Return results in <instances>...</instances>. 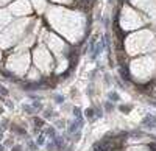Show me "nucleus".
I'll return each mask as SVG.
<instances>
[{"mask_svg":"<svg viewBox=\"0 0 156 151\" xmlns=\"http://www.w3.org/2000/svg\"><path fill=\"white\" fill-rule=\"evenodd\" d=\"M142 126H145V128H155L156 126V117H155V115H152V114H148L147 117H144Z\"/></svg>","mask_w":156,"mask_h":151,"instance_id":"nucleus-1","label":"nucleus"},{"mask_svg":"<svg viewBox=\"0 0 156 151\" xmlns=\"http://www.w3.org/2000/svg\"><path fill=\"white\" fill-rule=\"evenodd\" d=\"M81 126H83L81 121L75 120V121H72V123H70V126H69V132H70V134H75L77 131H80V128H81Z\"/></svg>","mask_w":156,"mask_h":151,"instance_id":"nucleus-2","label":"nucleus"},{"mask_svg":"<svg viewBox=\"0 0 156 151\" xmlns=\"http://www.w3.org/2000/svg\"><path fill=\"white\" fill-rule=\"evenodd\" d=\"M120 76H122V79H125L126 83H130V72H128V69H126V66H120Z\"/></svg>","mask_w":156,"mask_h":151,"instance_id":"nucleus-3","label":"nucleus"},{"mask_svg":"<svg viewBox=\"0 0 156 151\" xmlns=\"http://www.w3.org/2000/svg\"><path fill=\"white\" fill-rule=\"evenodd\" d=\"M53 142H55V147L58 148V150H61L62 151V148H64V140H62V137H55L53 139Z\"/></svg>","mask_w":156,"mask_h":151,"instance_id":"nucleus-4","label":"nucleus"},{"mask_svg":"<svg viewBox=\"0 0 156 151\" xmlns=\"http://www.w3.org/2000/svg\"><path fill=\"white\" fill-rule=\"evenodd\" d=\"M73 117H75V120L83 123V115H81V109L80 108H73Z\"/></svg>","mask_w":156,"mask_h":151,"instance_id":"nucleus-5","label":"nucleus"},{"mask_svg":"<svg viewBox=\"0 0 156 151\" xmlns=\"http://www.w3.org/2000/svg\"><path fill=\"white\" fill-rule=\"evenodd\" d=\"M84 115H86L89 120H94V118H95V111H94L92 108H89V109H86V111H84Z\"/></svg>","mask_w":156,"mask_h":151,"instance_id":"nucleus-6","label":"nucleus"},{"mask_svg":"<svg viewBox=\"0 0 156 151\" xmlns=\"http://www.w3.org/2000/svg\"><path fill=\"white\" fill-rule=\"evenodd\" d=\"M131 109H133V104H120V106H119V111L120 112H130L131 111Z\"/></svg>","mask_w":156,"mask_h":151,"instance_id":"nucleus-7","label":"nucleus"},{"mask_svg":"<svg viewBox=\"0 0 156 151\" xmlns=\"http://www.w3.org/2000/svg\"><path fill=\"white\" fill-rule=\"evenodd\" d=\"M11 129H13L14 132H17V134H20V136H27V131L22 129V128H19V126H16V125L11 126Z\"/></svg>","mask_w":156,"mask_h":151,"instance_id":"nucleus-8","label":"nucleus"},{"mask_svg":"<svg viewBox=\"0 0 156 151\" xmlns=\"http://www.w3.org/2000/svg\"><path fill=\"white\" fill-rule=\"evenodd\" d=\"M108 98H109L111 101H119V100H120V97H119L117 92H109V94H108Z\"/></svg>","mask_w":156,"mask_h":151,"instance_id":"nucleus-9","label":"nucleus"},{"mask_svg":"<svg viewBox=\"0 0 156 151\" xmlns=\"http://www.w3.org/2000/svg\"><path fill=\"white\" fill-rule=\"evenodd\" d=\"M45 134H47V136L52 139V140H53V139L56 137V129H55V128H49V129L45 131Z\"/></svg>","mask_w":156,"mask_h":151,"instance_id":"nucleus-10","label":"nucleus"},{"mask_svg":"<svg viewBox=\"0 0 156 151\" xmlns=\"http://www.w3.org/2000/svg\"><path fill=\"white\" fill-rule=\"evenodd\" d=\"M22 109H24V112H27V114H34V108H33V106L24 104V106H22Z\"/></svg>","mask_w":156,"mask_h":151,"instance_id":"nucleus-11","label":"nucleus"},{"mask_svg":"<svg viewBox=\"0 0 156 151\" xmlns=\"http://www.w3.org/2000/svg\"><path fill=\"white\" fill-rule=\"evenodd\" d=\"M34 126H36V128H42L44 126V120L42 118H38V117H34Z\"/></svg>","mask_w":156,"mask_h":151,"instance_id":"nucleus-12","label":"nucleus"},{"mask_svg":"<svg viewBox=\"0 0 156 151\" xmlns=\"http://www.w3.org/2000/svg\"><path fill=\"white\" fill-rule=\"evenodd\" d=\"M39 100H41V98H38V100L33 101V108L34 109H42V104H41V101H39Z\"/></svg>","mask_w":156,"mask_h":151,"instance_id":"nucleus-13","label":"nucleus"},{"mask_svg":"<svg viewBox=\"0 0 156 151\" xmlns=\"http://www.w3.org/2000/svg\"><path fill=\"white\" fill-rule=\"evenodd\" d=\"M105 109H106V111H108V112H111V111H112V109H114V106H112V103H111V101H106V103H105Z\"/></svg>","mask_w":156,"mask_h":151,"instance_id":"nucleus-14","label":"nucleus"},{"mask_svg":"<svg viewBox=\"0 0 156 151\" xmlns=\"http://www.w3.org/2000/svg\"><path fill=\"white\" fill-rule=\"evenodd\" d=\"M28 148H30L31 151H36L38 150V143H34V142L30 140V142H28Z\"/></svg>","mask_w":156,"mask_h":151,"instance_id":"nucleus-15","label":"nucleus"},{"mask_svg":"<svg viewBox=\"0 0 156 151\" xmlns=\"http://www.w3.org/2000/svg\"><path fill=\"white\" fill-rule=\"evenodd\" d=\"M36 143H38V145H44V143H45V139H44V134H41V136H39V137H38V140H36Z\"/></svg>","mask_w":156,"mask_h":151,"instance_id":"nucleus-16","label":"nucleus"},{"mask_svg":"<svg viewBox=\"0 0 156 151\" xmlns=\"http://www.w3.org/2000/svg\"><path fill=\"white\" fill-rule=\"evenodd\" d=\"M55 101H56L58 104H61L62 101H64V97H62V95H55Z\"/></svg>","mask_w":156,"mask_h":151,"instance_id":"nucleus-17","label":"nucleus"},{"mask_svg":"<svg viewBox=\"0 0 156 151\" xmlns=\"http://www.w3.org/2000/svg\"><path fill=\"white\" fill-rule=\"evenodd\" d=\"M55 148H56V147H55V142H53V140H52L50 143H47V150H49V151H55Z\"/></svg>","mask_w":156,"mask_h":151,"instance_id":"nucleus-18","label":"nucleus"},{"mask_svg":"<svg viewBox=\"0 0 156 151\" xmlns=\"http://www.w3.org/2000/svg\"><path fill=\"white\" fill-rule=\"evenodd\" d=\"M53 115H55V114L52 112V111H49V109H47V111L44 112V117H45V118H52V117H53Z\"/></svg>","mask_w":156,"mask_h":151,"instance_id":"nucleus-19","label":"nucleus"},{"mask_svg":"<svg viewBox=\"0 0 156 151\" xmlns=\"http://www.w3.org/2000/svg\"><path fill=\"white\" fill-rule=\"evenodd\" d=\"M11 151H24V147L22 145H16V147L11 148Z\"/></svg>","mask_w":156,"mask_h":151,"instance_id":"nucleus-20","label":"nucleus"},{"mask_svg":"<svg viewBox=\"0 0 156 151\" xmlns=\"http://www.w3.org/2000/svg\"><path fill=\"white\" fill-rule=\"evenodd\" d=\"M0 94H2L3 97H6V95H8V90L5 89V87H2V86H0Z\"/></svg>","mask_w":156,"mask_h":151,"instance_id":"nucleus-21","label":"nucleus"},{"mask_svg":"<svg viewBox=\"0 0 156 151\" xmlns=\"http://www.w3.org/2000/svg\"><path fill=\"white\" fill-rule=\"evenodd\" d=\"M148 150L150 151H156V143H150L148 145Z\"/></svg>","mask_w":156,"mask_h":151,"instance_id":"nucleus-22","label":"nucleus"},{"mask_svg":"<svg viewBox=\"0 0 156 151\" xmlns=\"http://www.w3.org/2000/svg\"><path fill=\"white\" fill-rule=\"evenodd\" d=\"M6 126H8V120L5 118V120L2 121V126H0V128H2V129H5V128H6Z\"/></svg>","mask_w":156,"mask_h":151,"instance_id":"nucleus-23","label":"nucleus"},{"mask_svg":"<svg viewBox=\"0 0 156 151\" xmlns=\"http://www.w3.org/2000/svg\"><path fill=\"white\" fill-rule=\"evenodd\" d=\"M5 145H6V147H13V140H6Z\"/></svg>","mask_w":156,"mask_h":151,"instance_id":"nucleus-24","label":"nucleus"},{"mask_svg":"<svg viewBox=\"0 0 156 151\" xmlns=\"http://www.w3.org/2000/svg\"><path fill=\"white\" fill-rule=\"evenodd\" d=\"M5 103H6V106H8V108H13V103H9V101H6V100H5Z\"/></svg>","mask_w":156,"mask_h":151,"instance_id":"nucleus-25","label":"nucleus"},{"mask_svg":"<svg viewBox=\"0 0 156 151\" xmlns=\"http://www.w3.org/2000/svg\"><path fill=\"white\" fill-rule=\"evenodd\" d=\"M0 151H5V145H0Z\"/></svg>","mask_w":156,"mask_h":151,"instance_id":"nucleus-26","label":"nucleus"},{"mask_svg":"<svg viewBox=\"0 0 156 151\" xmlns=\"http://www.w3.org/2000/svg\"><path fill=\"white\" fill-rule=\"evenodd\" d=\"M2 137H3V134H2V131H0V140H2Z\"/></svg>","mask_w":156,"mask_h":151,"instance_id":"nucleus-27","label":"nucleus"}]
</instances>
